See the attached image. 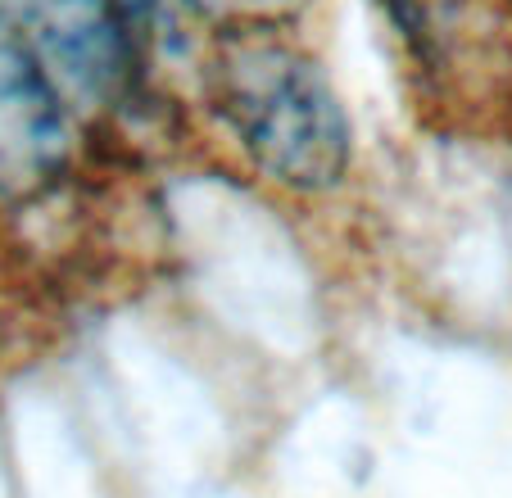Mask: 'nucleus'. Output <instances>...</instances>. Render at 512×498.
<instances>
[{"label": "nucleus", "instance_id": "1", "mask_svg": "<svg viewBox=\"0 0 512 498\" xmlns=\"http://www.w3.org/2000/svg\"><path fill=\"white\" fill-rule=\"evenodd\" d=\"M191 132L286 200H331L358 173V123L318 32H223L186 73Z\"/></svg>", "mask_w": 512, "mask_h": 498}, {"label": "nucleus", "instance_id": "2", "mask_svg": "<svg viewBox=\"0 0 512 498\" xmlns=\"http://www.w3.org/2000/svg\"><path fill=\"white\" fill-rule=\"evenodd\" d=\"M0 10L96 141L186 127L182 100L150 73L118 0H0Z\"/></svg>", "mask_w": 512, "mask_h": 498}, {"label": "nucleus", "instance_id": "3", "mask_svg": "<svg viewBox=\"0 0 512 498\" xmlns=\"http://www.w3.org/2000/svg\"><path fill=\"white\" fill-rule=\"evenodd\" d=\"M372 10L435 123L512 118V0H372Z\"/></svg>", "mask_w": 512, "mask_h": 498}, {"label": "nucleus", "instance_id": "4", "mask_svg": "<svg viewBox=\"0 0 512 498\" xmlns=\"http://www.w3.org/2000/svg\"><path fill=\"white\" fill-rule=\"evenodd\" d=\"M96 145L91 127L73 114L0 10V209L55 200Z\"/></svg>", "mask_w": 512, "mask_h": 498}, {"label": "nucleus", "instance_id": "5", "mask_svg": "<svg viewBox=\"0 0 512 498\" xmlns=\"http://www.w3.org/2000/svg\"><path fill=\"white\" fill-rule=\"evenodd\" d=\"M118 10H123V23L150 64V73L177 96L200 46L209 41L200 23L191 19L186 0H118Z\"/></svg>", "mask_w": 512, "mask_h": 498}, {"label": "nucleus", "instance_id": "6", "mask_svg": "<svg viewBox=\"0 0 512 498\" xmlns=\"http://www.w3.org/2000/svg\"><path fill=\"white\" fill-rule=\"evenodd\" d=\"M204 37L223 32H318L327 0H186Z\"/></svg>", "mask_w": 512, "mask_h": 498}]
</instances>
